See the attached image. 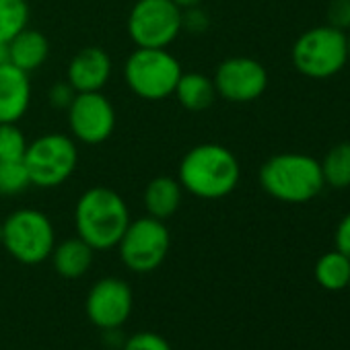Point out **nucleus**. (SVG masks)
<instances>
[{
    "label": "nucleus",
    "mask_w": 350,
    "mask_h": 350,
    "mask_svg": "<svg viewBox=\"0 0 350 350\" xmlns=\"http://www.w3.org/2000/svg\"><path fill=\"white\" fill-rule=\"evenodd\" d=\"M241 180V167L235 152L217 142L192 146L180 161L178 182L184 192L200 200H221L235 192Z\"/></svg>",
    "instance_id": "obj_1"
},
{
    "label": "nucleus",
    "mask_w": 350,
    "mask_h": 350,
    "mask_svg": "<svg viewBox=\"0 0 350 350\" xmlns=\"http://www.w3.org/2000/svg\"><path fill=\"white\" fill-rule=\"evenodd\" d=\"M126 200L111 188L95 186L83 192L75 206L77 235L95 252L113 250L130 225Z\"/></svg>",
    "instance_id": "obj_2"
},
{
    "label": "nucleus",
    "mask_w": 350,
    "mask_h": 350,
    "mask_svg": "<svg viewBox=\"0 0 350 350\" xmlns=\"http://www.w3.org/2000/svg\"><path fill=\"white\" fill-rule=\"evenodd\" d=\"M260 186L268 196L286 204H305L323 190L317 159L303 152H278L260 167Z\"/></svg>",
    "instance_id": "obj_3"
},
{
    "label": "nucleus",
    "mask_w": 350,
    "mask_h": 350,
    "mask_svg": "<svg viewBox=\"0 0 350 350\" xmlns=\"http://www.w3.org/2000/svg\"><path fill=\"white\" fill-rule=\"evenodd\" d=\"M182 75L184 68L169 48H136L124 62L128 89L146 101L171 97Z\"/></svg>",
    "instance_id": "obj_4"
},
{
    "label": "nucleus",
    "mask_w": 350,
    "mask_h": 350,
    "mask_svg": "<svg viewBox=\"0 0 350 350\" xmlns=\"http://www.w3.org/2000/svg\"><path fill=\"white\" fill-rule=\"evenodd\" d=\"M23 165L36 188H58L70 180L79 165L77 140L62 132H46L27 144Z\"/></svg>",
    "instance_id": "obj_5"
},
{
    "label": "nucleus",
    "mask_w": 350,
    "mask_h": 350,
    "mask_svg": "<svg viewBox=\"0 0 350 350\" xmlns=\"http://www.w3.org/2000/svg\"><path fill=\"white\" fill-rule=\"evenodd\" d=\"M13 260L25 266L46 262L56 245L50 217L38 208H19L3 221V243Z\"/></svg>",
    "instance_id": "obj_6"
},
{
    "label": "nucleus",
    "mask_w": 350,
    "mask_h": 350,
    "mask_svg": "<svg viewBox=\"0 0 350 350\" xmlns=\"http://www.w3.org/2000/svg\"><path fill=\"white\" fill-rule=\"evenodd\" d=\"M291 60L303 77L329 79L348 62L346 33L332 25L313 27L297 38Z\"/></svg>",
    "instance_id": "obj_7"
},
{
    "label": "nucleus",
    "mask_w": 350,
    "mask_h": 350,
    "mask_svg": "<svg viewBox=\"0 0 350 350\" xmlns=\"http://www.w3.org/2000/svg\"><path fill=\"white\" fill-rule=\"evenodd\" d=\"M182 15L173 0H136L126 29L136 48H169L184 31Z\"/></svg>",
    "instance_id": "obj_8"
},
{
    "label": "nucleus",
    "mask_w": 350,
    "mask_h": 350,
    "mask_svg": "<svg viewBox=\"0 0 350 350\" xmlns=\"http://www.w3.org/2000/svg\"><path fill=\"white\" fill-rule=\"evenodd\" d=\"M116 247L128 270L148 274L165 262L171 247V233L165 221L146 215L130 221Z\"/></svg>",
    "instance_id": "obj_9"
},
{
    "label": "nucleus",
    "mask_w": 350,
    "mask_h": 350,
    "mask_svg": "<svg viewBox=\"0 0 350 350\" xmlns=\"http://www.w3.org/2000/svg\"><path fill=\"white\" fill-rule=\"evenodd\" d=\"M66 111L70 134L83 144H101L116 130V107L103 91L77 93Z\"/></svg>",
    "instance_id": "obj_10"
},
{
    "label": "nucleus",
    "mask_w": 350,
    "mask_h": 350,
    "mask_svg": "<svg viewBox=\"0 0 350 350\" xmlns=\"http://www.w3.org/2000/svg\"><path fill=\"white\" fill-rule=\"evenodd\" d=\"M217 95L231 103H252L260 99L268 87V72L262 62L247 56L223 60L213 77Z\"/></svg>",
    "instance_id": "obj_11"
},
{
    "label": "nucleus",
    "mask_w": 350,
    "mask_h": 350,
    "mask_svg": "<svg viewBox=\"0 0 350 350\" xmlns=\"http://www.w3.org/2000/svg\"><path fill=\"white\" fill-rule=\"evenodd\" d=\"M132 305L134 295L130 284L122 278L107 276L91 286L85 301V311L93 325L105 332H113L128 321Z\"/></svg>",
    "instance_id": "obj_12"
},
{
    "label": "nucleus",
    "mask_w": 350,
    "mask_h": 350,
    "mask_svg": "<svg viewBox=\"0 0 350 350\" xmlns=\"http://www.w3.org/2000/svg\"><path fill=\"white\" fill-rule=\"evenodd\" d=\"M111 58L99 46H87L79 50L66 68V81L72 85L77 93H93L103 91V87L111 79Z\"/></svg>",
    "instance_id": "obj_13"
},
{
    "label": "nucleus",
    "mask_w": 350,
    "mask_h": 350,
    "mask_svg": "<svg viewBox=\"0 0 350 350\" xmlns=\"http://www.w3.org/2000/svg\"><path fill=\"white\" fill-rule=\"evenodd\" d=\"M31 103L29 75L11 62L0 64V124H19Z\"/></svg>",
    "instance_id": "obj_14"
},
{
    "label": "nucleus",
    "mask_w": 350,
    "mask_h": 350,
    "mask_svg": "<svg viewBox=\"0 0 350 350\" xmlns=\"http://www.w3.org/2000/svg\"><path fill=\"white\" fill-rule=\"evenodd\" d=\"M182 200H184L182 184L178 182V178H169V175H159V178L150 180L142 194L146 215L159 221L171 219L180 211Z\"/></svg>",
    "instance_id": "obj_15"
},
{
    "label": "nucleus",
    "mask_w": 350,
    "mask_h": 350,
    "mask_svg": "<svg viewBox=\"0 0 350 350\" xmlns=\"http://www.w3.org/2000/svg\"><path fill=\"white\" fill-rule=\"evenodd\" d=\"M48 56H50V42L38 29L25 27L19 36H15L9 42V62L27 75L42 68Z\"/></svg>",
    "instance_id": "obj_16"
},
{
    "label": "nucleus",
    "mask_w": 350,
    "mask_h": 350,
    "mask_svg": "<svg viewBox=\"0 0 350 350\" xmlns=\"http://www.w3.org/2000/svg\"><path fill=\"white\" fill-rule=\"evenodd\" d=\"M93 254H95V250L77 235V237H70V239H64V241L56 243L50 258H52L54 270L62 278L77 280V278L85 276L91 270Z\"/></svg>",
    "instance_id": "obj_17"
},
{
    "label": "nucleus",
    "mask_w": 350,
    "mask_h": 350,
    "mask_svg": "<svg viewBox=\"0 0 350 350\" xmlns=\"http://www.w3.org/2000/svg\"><path fill=\"white\" fill-rule=\"evenodd\" d=\"M182 107L190 111H204L217 101V89L211 77L200 72H184L173 91Z\"/></svg>",
    "instance_id": "obj_18"
},
{
    "label": "nucleus",
    "mask_w": 350,
    "mask_h": 350,
    "mask_svg": "<svg viewBox=\"0 0 350 350\" xmlns=\"http://www.w3.org/2000/svg\"><path fill=\"white\" fill-rule=\"evenodd\" d=\"M315 280L321 288L338 293L348 288L350 282V258L338 250L323 254L315 262Z\"/></svg>",
    "instance_id": "obj_19"
},
{
    "label": "nucleus",
    "mask_w": 350,
    "mask_h": 350,
    "mask_svg": "<svg viewBox=\"0 0 350 350\" xmlns=\"http://www.w3.org/2000/svg\"><path fill=\"white\" fill-rule=\"evenodd\" d=\"M319 165L325 186L336 190L350 188V142L334 144Z\"/></svg>",
    "instance_id": "obj_20"
},
{
    "label": "nucleus",
    "mask_w": 350,
    "mask_h": 350,
    "mask_svg": "<svg viewBox=\"0 0 350 350\" xmlns=\"http://www.w3.org/2000/svg\"><path fill=\"white\" fill-rule=\"evenodd\" d=\"M25 27H29L27 0H0V44H9Z\"/></svg>",
    "instance_id": "obj_21"
},
{
    "label": "nucleus",
    "mask_w": 350,
    "mask_h": 350,
    "mask_svg": "<svg viewBox=\"0 0 350 350\" xmlns=\"http://www.w3.org/2000/svg\"><path fill=\"white\" fill-rule=\"evenodd\" d=\"M31 186L23 161H0V196H17Z\"/></svg>",
    "instance_id": "obj_22"
},
{
    "label": "nucleus",
    "mask_w": 350,
    "mask_h": 350,
    "mask_svg": "<svg viewBox=\"0 0 350 350\" xmlns=\"http://www.w3.org/2000/svg\"><path fill=\"white\" fill-rule=\"evenodd\" d=\"M27 138L17 124H0V161H23Z\"/></svg>",
    "instance_id": "obj_23"
},
{
    "label": "nucleus",
    "mask_w": 350,
    "mask_h": 350,
    "mask_svg": "<svg viewBox=\"0 0 350 350\" xmlns=\"http://www.w3.org/2000/svg\"><path fill=\"white\" fill-rule=\"evenodd\" d=\"M124 350H171V344L154 332H138L124 342Z\"/></svg>",
    "instance_id": "obj_24"
},
{
    "label": "nucleus",
    "mask_w": 350,
    "mask_h": 350,
    "mask_svg": "<svg viewBox=\"0 0 350 350\" xmlns=\"http://www.w3.org/2000/svg\"><path fill=\"white\" fill-rule=\"evenodd\" d=\"M182 25H184V31L194 33V36H200V33H204L208 29L211 17H208V13L200 5L198 7H190V9H184Z\"/></svg>",
    "instance_id": "obj_25"
},
{
    "label": "nucleus",
    "mask_w": 350,
    "mask_h": 350,
    "mask_svg": "<svg viewBox=\"0 0 350 350\" xmlns=\"http://www.w3.org/2000/svg\"><path fill=\"white\" fill-rule=\"evenodd\" d=\"M75 97H77V91L72 89V85L68 81H60V83L52 85V89L48 91L50 103L58 109H68L70 103L75 101Z\"/></svg>",
    "instance_id": "obj_26"
},
{
    "label": "nucleus",
    "mask_w": 350,
    "mask_h": 350,
    "mask_svg": "<svg viewBox=\"0 0 350 350\" xmlns=\"http://www.w3.org/2000/svg\"><path fill=\"white\" fill-rule=\"evenodd\" d=\"M327 19L329 25L336 29H346L350 27V0H332L327 9Z\"/></svg>",
    "instance_id": "obj_27"
},
{
    "label": "nucleus",
    "mask_w": 350,
    "mask_h": 350,
    "mask_svg": "<svg viewBox=\"0 0 350 350\" xmlns=\"http://www.w3.org/2000/svg\"><path fill=\"white\" fill-rule=\"evenodd\" d=\"M334 243H336L338 252H342L344 256L350 258V213L338 223V229H336V235H334Z\"/></svg>",
    "instance_id": "obj_28"
},
{
    "label": "nucleus",
    "mask_w": 350,
    "mask_h": 350,
    "mask_svg": "<svg viewBox=\"0 0 350 350\" xmlns=\"http://www.w3.org/2000/svg\"><path fill=\"white\" fill-rule=\"evenodd\" d=\"M175 5H178L180 9H190V7H198L202 0H173Z\"/></svg>",
    "instance_id": "obj_29"
},
{
    "label": "nucleus",
    "mask_w": 350,
    "mask_h": 350,
    "mask_svg": "<svg viewBox=\"0 0 350 350\" xmlns=\"http://www.w3.org/2000/svg\"><path fill=\"white\" fill-rule=\"evenodd\" d=\"M9 62V44H0V64Z\"/></svg>",
    "instance_id": "obj_30"
},
{
    "label": "nucleus",
    "mask_w": 350,
    "mask_h": 350,
    "mask_svg": "<svg viewBox=\"0 0 350 350\" xmlns=\"http://www.w3.org/2000/svg\"><path fill=\"white\" fill-rule=\"evenodd\" d=\"M346 48H348V62H350V36H346Z\"/></svg>",
    "instance_id": "obj_31"
},
{
    "label": "nucleus",
    "mask_w": 350,
    "mask_h": 350,
    "mask_svg": "<svg viewBox=\"0 0 350 350\" xmlns=\"http://www.w3.org/2000/svg\"><path fill=\"white\" fill-rule=\"evenodd\" d=\"M0 243H3V221H0Z\"/></svg>",
    "instance_id": "obj_32"
},
{
    "label": "nucleus",
    "mask_w": 350,
    "mask_h": 350,
    "mask_svg": "<svg viewBox=\"0 0 350 350\" xmlns=\"http://www.w3.org/2000/svg\"><path fill=\"white\" fill-rule=\"evenodd\" d=\"M348 291H350V282H348Z\"/></svg>",
    "instance_id": "obj_33"
}]
</instances>
